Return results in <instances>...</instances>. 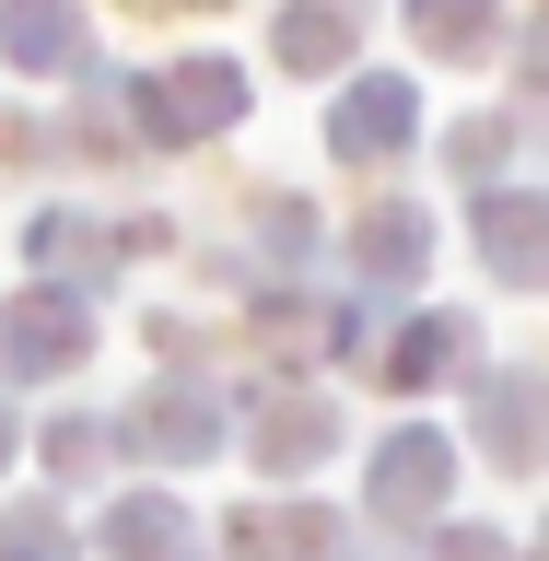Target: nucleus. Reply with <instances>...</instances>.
I'll list each match as a JSON object with an SVG mask.
<instances>
[{
  "label": "nucleus",
  "instance_id": "nucleus-3",
  "mask_svg": "<svg viewBox=\"0 0 549 561\" xmlns=\"http://www.w3.org/2000/svg\"><path fill=\"white\" fill-rule=\"evenodd\" d=\"M245 117V70L235 59H187V70H152L140 82V129L152 140H210Z\"/></svg>",
  "mask_w": 549,
  "mask_h": 561
},
{
  "label": "nucleus",
  "instance_id": "nucleus-7",
  "mask_svg": "<svg viewBox=\"0 0 549 561\" xmlns=\"http://www.w3.org/2000/svg\"><path fill=\"white\" fill-rule=\"evenodd\" d=\"M480 245H491V280H538V257H549V199L538 187H480Z\"/></svg>",
  "mask_w": 549,
  "mask_h": 561
},
{
  "label": "nucleus",
  "instance_id": "nucleus-19",
  "mask_svg": "<svg viewBox=\"0 0 549 561\" xmlns=\"http://www.w3.org/2000/svg\"><path fill=\"white\" fill-rule=\"evenodd\" d=\"M12 445H24V433H12V410H0V468H12Z\"/></svg>",
  "mask_w": 549,
  "mask_h": 561
},
{
  "label": "nucleus",
  "instance_id": "nucleus-13",
  "mask_svg": "<svg viewBox=\"0 0 549 561\" xmlns=\"http://www.w3.org/2000/svg\"><path fill=\"white\" fill-rule=\"evenodd\" d=\"M480 445H491V468H526L538 456V375H491L480 386Z\"/></svg>",
  "mask_w": 549,
  "mask_h": 561
},
{
  "label": "nucleus",
  "instance_id": "nucleus-16",
  "mask_svg": "<svg viewBox=\"0 0 549 561\" xmlns=\"http://www.w3.org/2000/svg\"><path fill=\"white\" fill-rule=\"evenodd\" d=\"M105 445H117V433H105V421H82V410H70V421H47V456H59V480H94V468H105Z\"/></svg>",
  "mask_w": 549,
  "mask_h": 561
},
{
  "label": "nucleus",
  "instance_id": "nucleus-1",
  "mask_svg": "<svg viewBox=\"0 0 549 561\" xmlns=\"http://www.w3.org/2000/svg\"><path fill=\"white\" fill-rule=\"evenodd\" d=\"M94 351V305H82V280H35L0 305V375H70Z\"/></svg>",
  "mask_w": 549,
  "mask_h": 561
},
{
  "label": "nucleus",
  "instance_id": "nucleus-15",
  "mask_svg": "<svg viewBox=\"0 0 549 561\" xmlns=\"http://www.w3.org/2000/svg\"><path fill=\"white\" fill-rule=\"evenodd\" d=\"M0 561H70L59 503H0Z\"/></svg>",
  "mask_w": 549,
  "mask_h": 561
},
{
  "label": "nucleus",
  "instance_id": "nucleus-18",
  "mask_svg": "<svg viewBox=\"0 0 549 561\" xmlns=\"http://www.w3.org/2000/svg\"><path fill=\"white\" fill-rule=\"evenodd\" d=\"M503 140H515L503 117H480V129H456V164H468V175H491V164H503Z\"/></svg>",
  "mask_w": 549,
  "mask_h": 561
},
{
  "label": "nucleus",
  "instance_id": "nucleus-6",
  "mask_svg": "<svg viewBox=\"0 0 549 561\" xmlns=\"http://www.w3.org/2000/svg\"><path fill=\"white\" fill-rule=\"evenodd\" d=\"M340 456V398H316V386H281V398H258V468H328Z\"/></svg>",
  "mask_w": 549,
  "mask_h": 561
},
{
  "label": "nucleus",
  "instance_id": "nucleus-2",
  "mask_svg": "<svg viewBox=\"0 0 549 561\" xmlns=\"http://www.w3.org/2000/svg\"><path fill=\"white\" fill-rule=\"evenodd\" d=\"M456 503V445L445 433H386L375 445V468H363V515H386V526H433Z\"/></svg>",
  "mask_w": 549,
  "mask_h": 561
},
{
  "label": "nucleus",
  "instance_id": "nucleus-12",
  "mask_svg": "<svg viewBox=\"0 0 549 561\" xmlns=\"http://www.w3.org/2000/svg\"><path fill=\"white\" fill-rule=\"evenodd\" d=\"M351 257H363V280H386V293H398V280H421V257H433V222H421L410 199H386L375 222L351 234Z\"/></svg>",
  "mask_w": 549,
  "mask_h": 561
},
{
  "label": "nucleus",
  "instance_id": "nucleus-17",
  "mask_svg": "<svg viewBox=\"0 0 549 561\" xmlns=\"http://www.w3.org/2000/svg\"><path fill=\"white\" fill-rule=\"evenodd\" d=\"M433 561H515V538H491V526H445Z\"/></svg>",
  "mask_w": 549,
  "mask_h": 561
},
{
  "label": "nucleus",
  "instance_id": "nucleus-11",
  "mask_svg": "<svg viewBox=\"0 0 549 561\" xmlns=\"http://www.w3.org/2000/svg\"><path fill=\"white\" fill-rule=\"evenodd\" d=\"M351 35H363V0H293L281 35H270V59H281V70H328Z\"/></svg>",
  "mask_w": 549,
  "mask_h": 561
},
{
  "label": "nucleus",
  "instance_id": "nucleus-5",
  "mask_svg": "<svg viewBox=\"0 0 549 561\" xmlns=\"http://www.w3.org/2000/svg\"><path fill=\"white\" fill-rule=\"evenodd\" d=\"M105 561H199L210 550V526L175 503V491H129V503H105Z\"/></svg>",
  "mask_w": 549,
  "mask_h": 561
},
{
  "label": "nucleus",
  "instance_id": "nucleus-10",
  "mask_svg": "<svg viewBox=\"0 0 549 561\" xmlns=\"http://www.w3.org/2000/svg\"><path fill=\"white\" fill-rule=\"evenodd\" d=\"M0 59L70 70V59H82V12H70V0H0Z\"/></svg>",
  "mask_w": 549,
  "mask_h": 561
},
{
  "label": "nucleus",
  "instance_id": "nucleus-9",
  "mask_svg": "<svg viewBox=\"0 0 549 561\" xmlns=\"http://www.w3.org/2000/svg\"><path fill=\"white\" fill-rule=\"evenodd\" d=\"M456 363H468V316H410V328H398V340L375 351V386L421 398V386H445Z\"/></svg>",
  "mask_w": 549,
  "mask_h": 561
},
{
  "label": "nucleus",
  "instance_id": "nucleus-8",
  "mask_svg": "<svg viewBox=\"0 0 549 561\" xmlns=\"http://www.w3.org/2000/svg\"><path fill=\"white\" fill-rule=\"evenodd\" d=\"M410 82H351L340 94V117H328V140H340L351 164H386V152H410Z\"/></svg>",
  "mask_w": 549,
  "mask_h": 561
},
{
  "label": "nucleus",
  "instance_id": "nucleus-4",
  "mask_svg": "<svg viewBox=\"0 0 549 561\" xmlns=\"http://www.w3.org/2000/svg\"><path fill=\"white\" fill-rule=\"evenodd\" d=\"M129 445L152 456V468H210V445H222V398H210L199 375L187 386H152L129 410Z\"/></svg>",
  "mask_w": 549,
  "mask_h": 561
},
{
  "label": "nucleus",
  "instance_id": "nucleus-14",
  "mask_svg": "<svg viewBox=\"0 0 549 561\" xmlns=\"http://www.w3.org/2000/svg\"><path fill=\"white\" fill-rule=\"evenodd\" d=\"M421 47H445V59H468V47H491V0H410Z\"/></svg>",
  "mask_w": 549,
  "mask_h": 561
}]
</instances>
